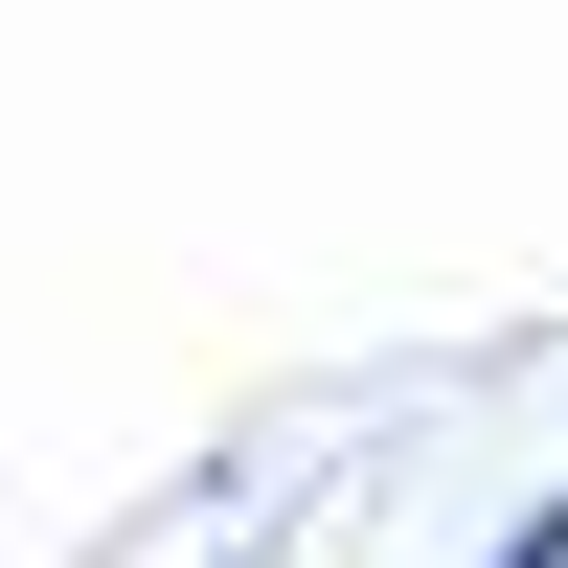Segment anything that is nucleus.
<instances>
[{"label":"nucleus","instance_id":"obj_1","mask_svg":"<svg viewBox=\"0 0 568 568\" xmlns=\"http://www.w3.org/2000/svg\"><path fill=\"white\" fill-rule=\"evenodd\" d=\"M478 568H568V500H524V524H500V546H478Z\"/></svg>","mask_w":568,"mask_h":568}]
</instances>
